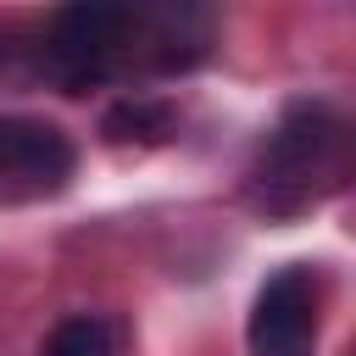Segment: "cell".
Here are the masks:
<instances>
[{"label":"cell","instance_id":"2","mask_svg":"<svg viewBox=\"0 0 356 356\" xmlns=\"http://www.w3.org/2000/svg\"><path fill=\"white\" fill-rule=\"evenodd\" d=\"M134 28H139V11H128V6H100V0L61 6L50 17V28H44L39 61H44V72L67 95H78V89L100 83L117 67V56L128 50V33Z\"/></svg>","mask_w":356,"mask_h":356},{"label":"cell","instance_id":"6","mask_svg":"<svg viewBox=\"0 0 356 356\" xmlns=\"http://www.w3.org/2000/svg\"><path fill=\"white\" fill-rule=\"evenodd\" d=\"M44 356H117V323L78 312V317H67V323L50 328Z\"/></svg>","mask_w":356,"mask_h":356},{"label":"cell","instance_id":"1","mask_svg":"<svg viewBox=\"0 0 356 356\" xmlns=\"http://www.w3.org/2000/svg\"><path fill=\"white\" fill-rule=\"evenodd\" d=\"M345 184V122L328 100H289L250 167V200L273 217L306 211Z\"/></svg>","mask_w":356,"mask_h":356},{"label":"cell","instance_id":"4","mask_svg":"<svg viewBox=\"0 0 356 356\" xmlns=\"http://www.w3.org/2000/svg\"><path fill=\"white\" fill-rule=\"evenodd\" d=\"M250 356H317V278L306 267H278L245 323Z\"/></svg>","mask_w":356,"mask_h":356},{"label":"cell","instance_id":"7","mask_svg":"<svg viewBox=\"0 0 356 356\" xmlns=\"http://www.w3.org/2000/svg\"><path fill=\"white\" fill-rule=\"evenodd\" d=\"M6 61H11V39L0 33V67H6Z\"/></svg>","mask_w":356,"mask_h":356},{"label":"cell","instance_id":"3","mask_svg":"<svg viewBox=\"0 0 356 356\" xmlns=\"http://www.w3.org/2000/svg\"><path fill=\"white\" fill-rule=\"evenodd\" d=\"M78 145L44 117H0V206H33L67 189Z\"/></svg>","mask_w":356,"mask_h":356},{"label":"cell","instance_id":"5","mask_svg":"<svg viewBox=\"0 0 356 356\" xmlns=\"http://www.w3.org/2000/svg\"><path fill=\"white\" fill-rule=\"evenodd\" d=\"M172 128H178L172 106L145 100V95H128V100H117V106L100 117V134H106L111 145H161V139H172Z\"/></svg>","mask_w":356,"mask_h":356}]
</instances>
